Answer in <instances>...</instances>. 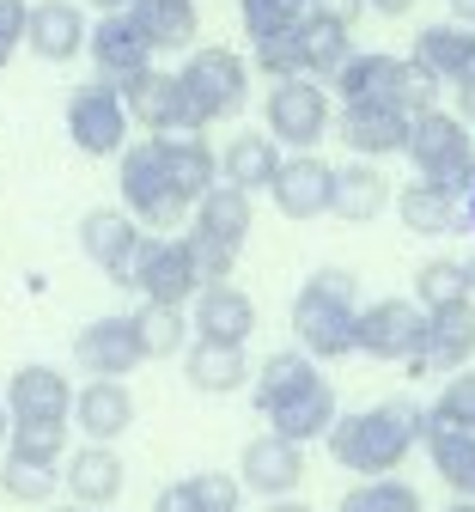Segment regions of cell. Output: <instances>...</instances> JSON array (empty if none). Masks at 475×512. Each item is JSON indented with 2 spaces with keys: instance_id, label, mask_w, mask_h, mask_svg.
Here are the masks:
<instances>
[{
  "instance_id": "6da1fadb",
  "label": "cell",
  "mask_w": 475,
  "mask_h": 512,
  "mask_svg": "<svg viewBox=\"0 0 475 512\" xmlns=\"http://www.w3.org/2000/svg\"><path fill=\"white\" fill-rule=\"evenodd\" d=\"M256 409L268 421V433H281V439H323L335 427V384L317 372V360L305 348H281V354H268L262 372H256Z\"/></svg>"
},
{
  "instance_id": "7a4b0ae2",
  "label": "cell",
  "mask_w": 475,
  "mask_h": 512,
  "mask_svg": "<svg viewBox=\"0 0 475 512\" xmlns=\"http://www.w3.org/2000/svg\"><path fill=\"white\" fill-rule=\"evenodd\" d=\"M323 439H329V458L342 470L390 476L427 439V409L409 403V397H396V403H378V409H360V415H335V427Z\"/></svg>"
},
{
  "instance_id": "3957f363",
  "label": "cell",
  "mask_w": 475,
  "mask_h": 512,
  "mask_svg": "<svg viewBox=\"0 0 475 512\" xmlns=\"http://www.w3.org/2000/svg\"><path fill=\"white\" fill-rule=\"evenodd\" d=\"M360 324V281L348 269H317L293 299V336L311 360H348Z\"/></svg>"
},
{
  "instance_id": "277c9868",
  "label": "cell",
  "mask_w": 475,
  "mask_h": 512,
  "mask_svg": "<svg viewBox=\"0 0 475 512\" xmlns=\"http://www.w3.org/2000/svg\"><path fill=\"white\" fill-rule=\"evenodd\" d=\"M329 86L342 92V104L348 98H378V104H396L402 116H421V110L439 104V80L421 68V61L415 55H384V49H366V55L354 49Z\"/></svg>"
},
{
  "instance_id": "5b68a950",
  "label": "cell",
  "mask_w": 475,
  "mask_h": 512,
  "mask_svg": "<svg viewBox=\"0 0 475 512\" xmlns=\"http://www.w3.org/2000/svg\"><path fill=\"white\" fill-rule=\"evenodd\" d=\"M409 165L421 183H439L451 189V196H469V183H475V141H469V122L457 110H421L409 122Z\"/></svg>"
},
{
  "instance_id": "8992f818",
  "label": "cell",
  "mask_w": 475,
  "mask_h": 512,
  "mask_svg": "<svg viewBox=\"0 0 475 512\" xmlns=\"http://www.w3.org/2000/svg\"><path fill=\"white\" fill-rule=\"evenodd\" d=\"M122 159V208L141 220L147 232H177L189 214H195V202L177 189V177L165 171V153H159V141L147 135V141H134V147H122L116 153Z\"/></svg>"
},
{
  "instance_id": "52a82bcc",
  "label": "cell",
  "mask_w": 475,
  "mask_h": 512,
  "mask_svg": "<svg viewBox=\"0 0 475 512\" xmlns=\"http://www.w3.org/2000/svg\"><path fill=\"white\" fill-rule=\"evenodd\" d=\"M177 80H183V98H189V122L195 128L232 122L250 104V68H244V55L238 49H220V43L189 49V61L177 68Z\"/></svg>"
},
{
  "instance_id": "ba28073f",
  "label": "cell",
  "mask_w": 475,
  "mask_h": 512,
  "mask_svg": "<svg viewBox=\"0 0 475 512\" xmlns=\"http://www.w3.org/2000/svg\"><path fill=\"white\" fill-rule=\"evenodd\" d=\"M141 299H159V305H189L201 293V269H195V250L189 238H171V232H147L141 250L128 263V281Z\"/></svg>"
},
{
  "instance_id": "9c48e42d",
  "label": "cell",
  "mask_w": 475,
  "mask_h": 512,
  "mask_svg": "<svg viewBox=\"0 0 475 512\" xmlns=\"http://www.w3.org/2000/svg\"><path fill=\"white\" fill-rule=\"evenodd\" d=\"M128 128H134V116H128L122 92L104 86V80H92L67 98V135H74V147L86 159H116L128 147Z\"/></svg>"
},
{
  "instance_id": "30bf717a",
  "label": "cell",
  "mask_w": 475,
  "mask_h": 512,
  "mask_svg": "<svg viewBox=\"0 0 475 512\" xmlns=\"http://www.w3.org/2000/svg\"><path fill=\"white\" fill-rule=\"evenodd\" d=\"M268 135L293 153H311L329 135V92L323 80L299 74V80H275L268 86Z\"/></svg>"
},
{
  "instance_id": "8fae6325",
  "label": "cell",
  "mask_w": 475,
  "mask_h": 512,
  "mask_svg": "<svg viewBox=\"0 0 475 512\" xmlns=\"http://www.w3.org/2000/svg\"><path fill=\"white\" fill-rule=\"evenodd\" d=\"M421 336H427L421 299H372V305H360L354 354H366V360H415Z\"/></svg>"
},
{
  "instance_id": "7c38bea8",
  "label": "cell",
  "mask_w": 475,
  "mask_h": 512,
  "mask_svg": "<svg viewBox=\"0 0 475 512\" xmlns=\"http://www.w3.org/2000/svg\"><path fill=\"white\" fill-rule=\"evenodd\" d=\"M409 122H415V116H402L396 104L348 98L342 116H335V135H342V147L360 153V159H390V153L409 147Z\"/></svg>"
},
{
  "instance_id": "4fadbf2b",
  "label": "cell",
  "mask_w": 475,
  "mask_h": 512,
  "mask_svg": "<svg viewBox=\"0 0 475 512\" xmlns=\"http://www.w3.org/2000/svg\"><path fill=\"white\" fill-rule=\"evenodd\" d=\"M74 360H80L86 378H128L147 360L141 324H134V317H92V324L74 336Z\"/></svg>"
},
{
  "instance_id": "5bb4252c",
  "label": "cell",
  "mask_w": 475,
  "mask_h": 512,
  "mask_svg": "<svg viewBox=\"0 0 475 512\" xmlns=\"http://www.w3.org/2000/svg\"><path fill=\"white\" fill-rule=\"evenodd\" d=\"M86 55H92L98 80H104V86H116V92L153 68V43L134 31V19H128V13H104V19L92 25V37H86Z\"/></svg>"
},
{
  "instance_id": "9a60e30c",
  "label": "cell",
  "mask_w": 475,
  "mask_h": 512,
  "mask_svg": "<svg viewBox=\"0 0 475 512\" xmlns=\"http://www.w3.org/2000/svg\"><path fill=\"white\" fill-rule=\"evenodd\" d=\"M475 360V299H457V305H439L427 311V336H421V354L409 360L415 372H463Z\"/></svg>"
},
{
  "instance_id": "2e32d148",
  "label": "cell",
  "mask_w": 475,
  "mask_h": 512,
  "mask_svg": "<svg viewBox=\"0 0 475 512\" xmlns=\"http://www.w3.org/2000/svg\"><path fill=\"white\" fill-rule=\"evenodd\" d=\"M238 482L256 488L262 500H287L305 482V445L281 439V433H256L244 445V458H238Z\"/></svg>"
},
{
  "instance_id": "e0dca14e",
  "label": "cell",
  "mask_w": 475,
  "mask_h": 512,
  "mask_svg": "<svg viewBox=\"0 0 475 512\" xmlns=\"http://www.w3.org/2000/svg\"><path fill=\"white\" fill-rule=\"evenodd\" d=\"M189 305H195V311H189L195 342H226V348H244V342H250V330H256V305H250V293H244V287H232V281H208Z\"/></svg>"
},
{
  "instance_id": "ac0fdd59",
  "label": "cell",
  "mask_w": 475,
  "mask_h": 512,
  "mask_svg": "<svg viewBox=\"0 0 475 512\" xmlns=\"http://www.w3.org/2000/svg\"><path fill=\"white\" fill-rule=\"evenodd\" d=\"M268 196H275V208L287 220H317L335 202V165H323L317 153H293V159H281L275 183H268Z\"/></svg>"
},
{
  "instance_id": "d6986e66",
  "label": "cell",
  "mask_w": 475,
  "mask_h": 512,
  "mask_svg": "<svg viewBox=\"0 0 475 512\" xmlns=\"http://www.w3.org/2000/svg\"><path fill=\"white\" fill-rule=\"evenodd\" d=\"M141 238H147V226L134 220L128 208H92L86 220H80V250L92 256V263L122 287L128 281V263H134V250H141Z\"/></svg>"
},
{
  "instance_id": "ffe728a7",
  "label": "cell",
  "mask_w": 475,
  "mask_h": 512,
  "mask_svg": "<svg viewBox=\"0 0 475 512\" xmlns=\"http://www.w3.org/2000/svg\"><path fill=\"white\" fill-rule=\"evenodd\" d=\"M122 104H128V116L147 128V135H183V128H195L189 122V98H183V80L177 74H159V68H147L141 80H128L122 86ZM201 135V128H195Z\"/></svg>"
},
{
  "instance_id": "44dd1931",
  "label": "cell",
  "mask_w": 475,
  "mask_h": 512,
  "mask_svg": "<svg viewBox=\"0 0 475 512\" xmlns=\"http://www.w3.org/2000/svg\"><path fill=\"white\" fill-rule=\"evenodd\" d=\"M195 226V238H208V244H220V250H244V238H250V226H256V196H250V189H238V183H214L208 189V196H201L195 202V214H189Z\"/></svg>"
},
{
  "instance_id": "7402d4cb",
  "label": "cell",
  "mask_w": 475,
  "mask_h": 512,
  "mask_svg": "<svg viewBox=\"0 0 475 512\" xmlns=\"http://www.w3.org/2000/svg\"><path fill=\"white\" fill-rule=\"evenodd\" d=\"M86 37H92V25L74 0H37L31 19H25V49L37 61H74L86 49Z\"/></svg>"
},
{
  "instance_id": "603a6c76",
  "label": "cell",
  "mask_w": 475,
  "mask_h": 512,
  "mask_svg": "<svg viewBox=\"0 0 475 512\" xmlns=\"http://www.w3.org/2000/svg\"><path fill=\"white\" fill-rule=\"evenodd\" d=\"M7 415L13 421H67L74 415V384L55 366H19L7 384Z\"/></svg>"
},
{
  "instance_id": "cb8c5ba5",
  "label": "cell",
  "mask_w": 475,
  "mask_h": 512,
  "mask_svg": "<svg viewBox=\"0 0 475 512\" xmlns=\"http://www.w3.org/2000/svg\"><path fill=\"white\" fill-rule=\"evenodd\" d=\"M415 61L439 80V86H457L463 74H475V25L469 19H439L415 37Z\"/></svg>"
},
{
  "instance_id": "d4e9b609",
  "label": "cell",
  "mask_w": 475,
  "mask_h": 512,
  "mask_svg": "<svg viewBox=\"0 0 475 512\" xmlns=\"http://www.w3.org/2000/svg\"><path fill=\"white\" fill-rule=\"evenodd\" d=\"M74 427L98 445L122 439L134 427V397H128V384L122 378H92L86 391H74Z\"/></svg>"
},
{
  "instance_id": "484cf974",
  "label": "cell",
  "mask_w": 475,
  "mask_h": 512,
  "mask_svg": "<svg viewBox=\"0 0 475 512\" xmlns=\"http://www.w3.org/2000/svg\"><path fill=\"white\" fill-rule=\"evenodd\" d=\"M67 494H74L80 506H110L116 494H122V482H128V470H122V458L110 452V445H80L74 458H67Z\"/></svg>"
},
{
  "instance_id": "4316f807",
  "label": "cell",
  "mask_w": 475,
  "mask_h": 512,
  "mask_svg": "<svg viewBox=\"0 0 475 512\" xmlns=\"http://www.w3.org/2000/svg\"><path fill=\"white\" fill-rule=\"evenodd\" d=\"M128 19H134V31L153 43V55L159 49H195V37H201L195 0H134Z\"/></svg>"
},
{
  "instance_id": "83f0119b",
  "label": "cell",
  "mask_w": 475,
  "mask_h": 512,
  "mask_svg": "<svg viewBox=\"0 0 475 512\" xmlns=\"http://www.w3.org/2000/svg\"><path fill=\"white\" fill-rule=\"evenodd\" d=\"M396 214H402V226H409L415 238H451L457 226H469L463 220V196H451V189H439V183H409L396 196Z\"/></svg>"
},
{
  "instance_id": "f1b7e54d",
  "label": "cell",
  "mask_w": 475,
  "mask_h": 512,
  "mask_svg": "<svg viewBox=\"0 0 475 512\" xmlns=\"http://www.w3.org/2000/svg\"><path fill=\"white\" fill-rule=\"evenodd\" d=\"M275 171H281V141L268 135V128L262 135H232L226 153H220V177L250 189V196H262V189L275 183Z\"/></svg>"
},
{
  "instance_id": "f546056e",
  "label": "cell",
  "mask_w": 475,
  "mask_h": 512,
  "mask_svg": "<svg viewBox=\"0 0 475 512\" xmlns=\"http://www.w3.org/2000/svg\"><path fill=\"white\" fill-rule=\"evenodd\" d=\"M427 458L433 470L445 476V488L457 500H475V433L469 427H445V421H427Z\"/></svg>"
},
{
  "instance_id": "4dcf8cb0",
  "label": "cell",
  "mask_w": 475,
  "mask_h": 512,
  "mask_svg": "<svg viewBox=\"0 0 475 512\" xmlns=\"http://www.w3.org/2000/svg\"><path fill=\"white\" fill-rule=\"evenodd\" d=\"M390 208V177L372 165V159H354L335 171V202L329 214H342V220H378Z\"/></svg>"
},
{
  "instance_id": "1f68e13d",
  "label": "cell",
  "mask_w": 475,
  "mask_h": 512,
  "mask_svg": "<svg viewBox=\"0 0 475 512\" xmlns=\"http://www.w3.org/2000/svg\"><path fill=\"white\" fill-rule=\"evenodd\" d=\"M183 372H189L195 391L232 397L238 384L250 378V360H244V348H226V342H189V348H183Z\"/></svg>"
},
{
  "instance_id": "d6a6232c",
  "label": "cell",
  "mask_w": 475,
  "mask_h": 512,
  "mask_svg": "<svg viewBox=\"0 0 475 512\" xmlns=\"http://www.w3.org/2000/svg\"><path fill=\"white\" fill-rule=\"evenodd\" d=\"M299 37H305V74L311 80H335V74H342V61L354 55V25L329 19V13H305Z\"/></svg>"
},
{
  "instance_id": "836d02e7",
  "label": "cell",
  "mask_w": 475,
  "mask_h": 512,
  "mask_svg": "<svg viewBox=\"0 0 475 512\" xmlns=\"http://www.w3.org/2000/svg\"><path fill=\"white\" fill-rule=\"evenodd\" d=\"M134 324H141V348H147V360H171V354H183V348L195 342L183 305H159V299H147L141 311H134Z\"/></svg>"
},
{
  "instance_id": "e575fe53",
  "label": "cell",
  "mask_w": 475,
  "mask_h": 512,
  "mask_svg": "<svg viewBox=\"0 0 475 512\" xmlns=\"http://www.w3.org/2000/svg\"><path fill=\"white\" fill-rule=\"evenodd\" d=\"M7 458L19 464H61L67 458V421H13L7 433Z\"/></svg>"
},
{
  "instance_id": "d590c367",
  "label": "cell",
  "mask_w": 475,
  "mask_h": 512,
  "mask_svg": "<svg viewBox=\"0 0 475 512\" xmlns=\"http://www.w3.org/2000/svg\"><path fill=\"white\" fill-rule=\"evenodd\" d=\"M415 299H421V311L469 299V269L451 263V256H433V263H421V275H415Z\"/></svg>"
},
{
  "instance_id": "8d00e7d4",
  "label": "cell",
  "mask_w": 475,
  "mask_h": 512,
  "mask_svg": "<svg viewBox=\"0 0 475 512\" xmlns=\"http://www.w3.org/2000/svg\"><path fill=\"white\" fill-rule=\"evenodd\" d=\"M342 512H421V494L396 476H372V482L342 494Z\"/></svg>"
},
{
  "instance_id": "74e56055",
  "label": "cell",
  "mask_w": 475,
  "mask_h": 512,
  "mask_svg": "<svg viewBox=\"0 0 475 512\" xmlns=\"http://www.w3.org/2000/svg\"><path fill=\"white\" fill-rule=\"evenodd\" d=\"M256 74H268V80H299L305 74V37H299V25L275 31V37H256Z\"/></svg>"
},
{
  "instance_id": "f35d334b",
  "label": "cell",
  "mask_w": 475,
  "mask_h": 512,
  "mask_svg": "<svg viewBox=\"0 0 475 512\" xmlns=\"http://www.w3.org/2000/svg\"><path fill=\"white\" fill-rule=\"evenodd\" d=\"M311 7H317V0H238L250 43H256V37H275V31H293Z\"/></svg>"
},
{
  "instance_id": "ab89813d",
  "label": "cell",
  "mask_w": 475,
  "mask_h": 512,
  "mask_svg": "<svg viewBox=\"0 0 475 512\" xmlns=\"http://www.w3.org/2000/svg\"><path fill=\"white\" fill-rule=\"evenodd\" d=\"M427 421H445V427H469V433H475V372H469V366H463V372H445V384H439Z\"/></svg>"
},
{
  "instance_id": "60d3db41",
  "label": "cell",
  "mask_w": 475,
  "mask_h": 512,
  "mask_svg": "<svg viewBox=\"0 0 475 512\" xmlns=\"http://www.w3.org/2000/svg\"><path fill=\"white\" fill-rule=\"evenodd\" d=\"M55 470L49 464H19V458H7V470H0V488H7V500H25V506H43V500H55Z\"/></svg>"
},
{
  "instance_id": "b9f144b4",
  "label": "cell",
  "mask_w": 475,
  "mask_h": 512,
  "mask_svg": "<svg viewBox=\"0 0 475 512\" xmlns=\"http://www.w3.org/2000/svg\"><path fill=\"white\" fill-rule=\"evenodd\" d=\"M189 494H195V512H238L244 500V482L226 476V470H201V476H183Z\"/></svg>"
},
{
  "instance_id": "7bdbcfd3",
  "label": "cell",
  "mask_w": 475,
  "mask_h": 512,
  "mask_svg": "<svg viewBox=\"0 0 475 512\" xmlns=\"http://www.w3.org/2000/svg\"><path fill=\"white\" fill-rule=\"evenodd\" d=\"M25 19H31V7L25 0H0V68L19 55V43H25Z\"/></svg>"
},
{
  "instance_id": "ee69618b",
  "label": "cell",
  "mask_w": 475,
  "mask_h": 512,
  "mask_svg": "<svg viewBox=\"0 0 475 512\" xmlns=\"http://www.w3.org/2000/svg\"><path fill=\"white\" fill-rule=\"evenodd\" d=\"M153 512H195V494H189V482H171V488H159Z\"/></svg>"
},
{
  "instance_id": "f6af8a7d",
  "label": "cell",
  "mask_w": 475,
  "mask_h": 512,
  "mask_svg": "<svg viewBox=\"0 0 475 512\" xmlns=\"http://www.w3.org/2000/svg\"><path fill=\"white\" fill-rule=\"evenodd\" d=\"M311 13H329V19H342V25H354V19L366 13V0H317Z\"/></svg>"
},
{
  "instance_id": "bcb514c9",
  "label": "cell",
  "mask_w": 475,
  "mask_h": 512,
  "mask_svg": "<svg viewBox=\"0 0 475 512\" xmlns=\"http://www.w3.org/2000/svg\"><path fill=\"white\" fill-rule=\"evenodd\" d=\"M451 92H457V116H463V122L475 128V74H463V80H457Z\"/></svg>"
},
{
  "instance_id": "7dc6e473",
  "label": "cell",
  "mask_w": 475,
  "mask_h": 512,
  "mask_svg": "<svg viewBox=\"0 0 475 512\" xmlns=\"http://www.w3.org/2000/svg\"><path fill=\"white\" fill-rule=\"evenodd\" d=\"M372 13H384V19H402V13H415V0H366Z\"/></svg>"
},
{
  "instance_id": "c3c4849f",
  "label": "cell",
  "mask_w": 475,
  "mask_h": 512,
  "mask_svg": "<svg viewBox=\"0 0 475 512\" xmlns=\"http://www.w3.org/2000/svg\"><path fill=\"white\" fill-rule=\"evenodd\" d=\"M92 7H98V13H128L134 0H92Z\"/></svg>"
},
{
  "instance_id": "681fc988",
  "label": "cell",
  "mask_w": 475,
  "mask_h": 512,
  "mask_svg": "<svg viewBox=\"0 0 475 512\" xmlns=\"http://www.w3.org/2000/svg\"><path fill=\"white\" fill-rule=\"evenodd\" d=\"M268 512H311V506H299V500H268Z\"/></svg>"
},
{
  "instance_id": "f907efd6",
  "label": "cell",
  "mask_w": 475,
  "mask_h": 512,
  "mask_svg": "<svg viewBox=\"0 0 475 512\" xmlns=\"http://www.w3.org/2000/svg\"><path fill=\"white\" fill-rule=\"evenodd\" d=\"M463 220H469V232H475V183H469V196H463Z\"/></svg>"
},
{
  "instance_id": "816d5d0a",
  "label": "cell",
  "mask_w": 475,
  "mask_h": 512,
  "mask_svg": "<svg viewBox=\"0 0 475 512\" xmlns=\"http://www.w3.org/2000/svg\"><path fill=\"white\" fill-rule=\"evenodd\" d=\"M463 269H469V299H475V250H469V263H463Z\"/></svg>"
},
{
  "instance_id": "f5cc1de1",
  "label": "cell",
  "mask_w": 475,
  "mask_h": 512,
  "mask_svg": "<svg viewBox=\"0 0 475 512\" xmlns=\"http://www.w3.org/2000/svg\"><path fill=\"white\" fill-rule=\"evenodd\" d=\"M55 512H104V506H80V500H74V506H55Z\"/></svg>"
},
{
  "instance_id": "db71d44e",
  "label": "cell",
  "mask_w": 475,
  "mask_h": 512,
  "mask_svg": "<svg viewBox=\"0 0 475 512\" xmlns=\"http://www.w3.org/2000/svg\"><path fill=\"white\" fill-rule=\"evenodd\" d=\"M445 512H475V500H451V506H445Z\"/></svg>"
},
{
  "instance_id": "11a10c76",
  "label": "cell",
  "mask_w": 475,
  "mask_h": 512,
  "mask_svg": "<svg viewBox=\"0 0 475 512\" xmlns=\"http://www.w3.org/2000/svg\"><path fill=\"white\" fill-rule=\"evenodd\" d=\"M7 433H13V427H7V403H0V439H7Z\"/></svg>"
},
{
  "instance_id": "9f6ffc18",
  "label": "cell",
  "mask_w": 475,
  "mask_h": 512,
  "mask_svg": "<svg viewBox=\"0 0 475 512\" xmlns=\"http://www.w3.org/2000/svg\"><path fill=\"white\" fill-rule=\"evenodd\" d=\"M457 19H469V25H475V0H469V7H463V13H457Z\"/></svg>"
},
{
  "instance_id": "6f0895ef",
  "label": "cell",
  "mask_w": 475,
  "mask_h": 512,
  "mask_svg": "<svg viewBox=\"0 0 475 512\" xmlns=\"http://www.w3.org/2000/svg\"><path fill=\"white\" fill-rule=\"evenodd\" d=\"M451 7H457V13H463V7H469V0H451Z\"/></svg>"
}]
</instances>
